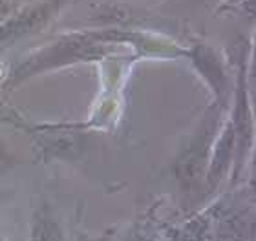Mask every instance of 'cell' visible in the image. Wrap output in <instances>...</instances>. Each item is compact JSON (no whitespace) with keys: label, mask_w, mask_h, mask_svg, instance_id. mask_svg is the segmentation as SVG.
Masks as SVG:
<instances>
[{"label":"cell","mask_w":256,"mask_h":241,"mask_svg":"<svg viewBox=\"0 0 256 241\" xmlns=\"http://www.w3.org/2000/svg\"><path fill=\"white\" fill-rule=\"evenodd\" d=\"M99 40H101V37H96V35H72V37L59 38L54 44H48L46 48L38 49L32 57L24 59V62L13 71L10 82L18 84V82L37 75L40 71L74 64L79 60L101 59L110 51V46L99 42Z\"/></svg>","instance_id":"1"},{"label":"cell","mask_w":256,"mask_h":241,"mask_svg":"<svg viewBox=\"0 0 256 241\" xmlns=\"http://www.w3.org/2000/svg\"><path fill=\"white\" fill-rule=\"evenodd\" d=\"M62 0H28L15 15L0 24V44L15 42L42 31L59 15Z\"/></svg>","instance_id":"2"},{"label":"cell","mask_w":256,"mask_h":241,"mask_svg":"<svg viewBox=\"0 0 256 241\" xmlns=\"http://www.w3.org/2000/svg\"><path fill=\"white\" fill-rule=\"evenodd\" d=\"M30 241H66L64 227L50 205L38 207L32 218Z\"/></svg>","instance_id":"3"},{"label":"cell","mask_w":256,"mask_h":241,"mask_svg":"<svg viewBox=\"0 0 256 241\" xmlns=\"http://www.w3.org/2000/svg\"><path fill=\"white\" fill-rule=\"evenodd\" d=\"M28 0H0V24L15 15Z\"/></svg>","instance_id":"4"},{"label":"cell","mask_w":256,"mask_h":241,"mask_svg":"<svg viewBox=\"0 0 256 241\" xmlns=\"http://www.w3.org/2000/svg\"><path fill=\"white\" fill-rule=\"evenodd\" d=\"M11 166L10 163V156H8V150H6V146L2 145V141H0V172L8 170Z\"/></svg>","instance_id":"5"},{"label":"cell","mask_w":256,"mask_h":241,"mask_svg":"<svg viewBox=\"0 0 256 241\" xmlns=\"http://www.w3.org/2000/svg\"><path fill=\"white\" fill-rule=\"evenodd\" d=\"M126 241H152V236H148L146 232H136Z\"/></svg>","instance_id":"6"},{"label":"cell","mask_w":256,"mask_h":241,"mask_svg":"<svg viewBox=\"0 0 256 241\" xmlns=\"http://www.w3.org/2000/svg\"><path fill=\"white\" fill-rule=\"evenodd\" d=\"M0 241H4V236H2V229H0Z\"/></svg>","instance_id":"7"}]
</instances>
